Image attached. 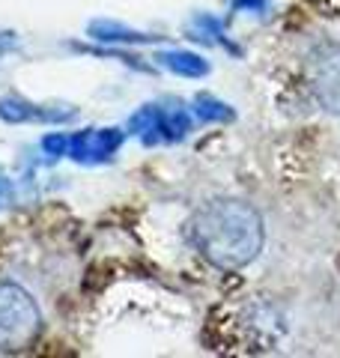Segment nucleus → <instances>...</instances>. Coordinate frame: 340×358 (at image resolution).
<instances>
[{"instance_id":"nucleus-1","label":"nucleus","mask_w":340,"mask_h":358,"mask_svg":"<svg viewBox=\"0 0 340 358\" xmlns=\"http://www.w3.org/2000/svg\"><path fill=\"white\" fill-rule=\"evenodd\" d=\"M188 242L206 263L233 272L260 257L266 242V227L251 203L236 197H218L191 215Z\"/></svg>"},{"instance_id":"nucleus-2","label":"nucleus","mask_w":340,"mask_h":358,"mask_svg":"<svg viewBox=\"0 0 340 358\" xmlns=\"http://www.w3.org/2000/svg\"><path fill=\"white\" fill-rule=\"evenodd\" d=\"M42 334V310L21 284L0 281V352H21Z\"/></svg>"},{"instance_id":"nucleus-3","label":"nucleus","mask_w":340,"mask_h":358,"mask_svg":"<svg viewBox=\"0 0 340 358\" xmlns=\"http://www.w3.org/2000/svg\"><path fill=\"white\" fill-rule=\"evenodd\" d=\"M308 84L316 102L340 117V42H323L308 54Z\"/></svg>"}]
</instances>
